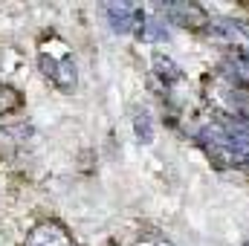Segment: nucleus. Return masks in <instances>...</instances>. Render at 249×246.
I'll return each instance as SVG.
<instances>
[{"label": "nucleus", "instance_id": "2", "mask_svg": "<svg viewBox=\"0 0 249 246\" xmlns=\"http://www.w3.org/2000/svg\"><path fill=\"white\" fill-rule=\"evenodd\" d=\"M107 20H110V26L116 29V32H142V26H145V12L139 9V6H133V3H107Z\"/></svg>", "mask_w": 249, "mask_h": 246}, {"label": "nucleus", "instance_id": "6", "mask_svg": "<svg viewBox=\"0 0 249 246\" xmlns=\"http://www.w3.org/2000/svg\"><path fill=\"white\" fill-rule=\"evenodd\" d=\"M20 105H23V96H20L15 87H9V84H0V116H6V113L18 110Z\"/></svg>", "mask_w": 249, "mask_h": 246}, {"label": "nucleus", "instance_id": "7", "mask_svg": "<svg viewBox=\"0 0 249 246\" xmlns=\"http://www.w3.org/2000/svg\"><path fill=\"white\" fill-rule=\"evenodd\" d=\"M139 35H142V41H165V38H168L165 26H162L160 20H154V18H151V20H145V26H142V32H139Z\"/></svg>", "mask_w": 249, "mask_h": 246}, {"label": "nucleus", "instance_id": "4", "mask_svg": "<svg viewBox=\"0 0 249 246\" xmlns=\"http://www.w3.org/2000/svg\"><path fill=\"white\" fill-rule=\"evenodd\" d=\"M162 12H165V18H168L171 23L186 26V29H206V26L212 23L209 15H206L197 3H165Z\"/></svg>", "mask_w": 249, "mask_h": 246}, {"label": "nucleus", "instance_id": "8", "mask_svg": "<svg viewBox=\"0 0 249 246\" xmlns=\"http://www.w3.org/2000/svg\"><path fill=\"white\" fill-rule=\"evenodd\" d=\"M136 136H139V142H151V139H154L148 113H139V116H136Z\"/></svg>", "mask_w": 249, "mask_h": 246}, {"label": "nucleus", "instance_id": "3", "mask_svg": "<svg viewBox=\"0 0 249 246\" xmlns=\"http://www.w3.org/2000/svg\"><path fill=\"white\" fill-rule=\"evenodd\" d=\"M23 246H75V241L67 232V226H61L58 220H44L26 235Z\"/></svg>", "mask_w": 249, "mask_h": 246}, {"label": "nucleus", "instance_id": "9", "mask_svg": "<svg viewBox=\"0 0 249 246\" xmlns=\"http://www.w3.org/2000/svg\"><path fill=\"white\" fill-rule=\"evenodd\" d=\"M157 246H174V244H171V241H162V238H160V241H157Z\"/></svg>", "mask_w": 249, "mask_h": 246}, {"label": "nucleus", "instance_id": "1", "mask_svg": "<svg viewBox=\"0 0 249 246\" xmlns=\"http://www.w3.org/2000/svg\"><path fill=\"white\" fill-rule=\"evenodd\" d=\"M41 70L47 78H53V84L64 90V93H72L75 90V81H78V72H75V61L72 55L67 53L64 44H47L41 50Z\"/></svg>", "mask_w": 249, "mask_h": 246}, {"label": "nucleus", "instance_id": "5", "mask_svg": "<svg viewBox=\"0 0 249 246\" xmlns=\"http://www.w3.org/2000/svg\"><path fill=\"white\" fill-rule=\"evenodd\" d=\"M154 70H157V75H160L162 81H180V78H183V70L171 61V58H165L162 53L154 55Z\"/></svg>", "mask_w": 249, "mask_h": 246}]
</instances>
